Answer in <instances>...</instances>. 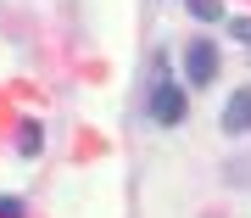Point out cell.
<instances>
[{
  "label": "cell",
  "mask_w": 251,
  "mask_h": 218,
  "mask_svg": "<svg viewBox=\"0 0 251 218\" xmlns=\"http://www.w3.org/2000/svg\"><path fill=\"white\" fill-rule=\"evenodd\" d=\"M39 145H45V140H39V123H23V135H17V151H23V157H39Z\"/></svg>",
  "instance_id": "277c9868"
},
{
  "label": "cell",
  "mask_w": 251,
  "mask_h": 218,
  "mask_svg": "<svg viewBox=\"0 0 251 218\" xmlns=\"http://www.w3.org/2000/svg\"><path fill=\"white\" fill-rule=\"evenodd\" d=\"M229 34H234V39H240V45L251 51V17H234V23H229Z\"/></svg>",
  "instance_id": "8992f818"
},
{
  "label": "cell",
  "mask_w": 251,
  "mask_h": 218,
  "mask_svg": "<svg viewBox=\"0 0 251 218\" xmlns=\"http://www.w3.org/2000/svg\"><path fill=\"white\" fill-rule=\"evenodd\" d=\"M224 135H251V90H234L229 101H224Z\"/></svg>",
  "instance_id": "3957f363"
},
{
  "label": "cell",
  "mask_w": 251,
  "mask_h": 218,
  "mask_svg": "<svg viewBox=\"0 0 251 218\" xmlns=\"http://www.w3.org/2000/svg\"><path fill=\"white\" fill-rule=\"evenodd\" d=\"M190 11H196L201 23H218V17H224V6H218V0H190Z\"/></svg>",
  "instance_id": "5b68a950"
},
{
  "label": "cell",
  "mask_w": 251,
  "mask_h": 218,
  "mask_svg": "<svg viewBox=\"0 0 251 218\" xmlns=\"http://www.w3.org/2000/svg\"><path fill=\"white\" fill-rule=\"evenodd\" d=\"M184 79L196 84V90L218 79V45H212V39H196V45L184 51Z\"/></svg>",
  "instance_id": "7a4b0ae2"
},
{
  "label": "cell",
  "mask_w": 251,
  "mask_h": 218,
  "mask_svg": "<svg viewBox=\"0 0 251 218\" xmlns=\"http://www.w3.org/2000/svg\"><path fill=\"white\" fill-rule=\"evenodd\" d=\"M0 218H23V201L17 196H0Z\"/></svg>",
  "instance_id": "52a82bcc"
},
{
  "label": "cell",
  "mask_w": 251,
  "mask_h": 218,
  "mask_svg": "<svg viewBox=\"0 0 251 218\" xmlns=\"http://www.w3.org/2000/svg\"><path fill=\"white\" fill-rule=\"evenodd\" d=\"M145 112H151V123L173 129V123H184V112H190V95L179 90V84H168V79H162L156 90H151V101H145Z\"/></svg>",
  "instance_id": "6da1fadb"
}]
</instances>
